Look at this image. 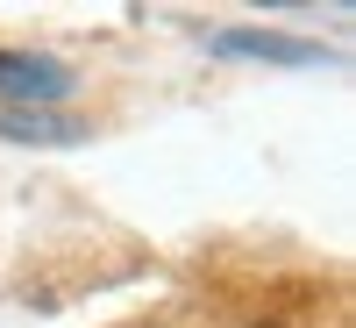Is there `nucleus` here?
<instances>
[{
  "instance_id": "obj_1",
  "label": "nucleus",
  "mask_w": 356,
  "mask_h": 328,
  "mask_svg": "<svg viewBox=\"0 0 356 328\" xmlns=\"http://www.w3.org/2000/svg\"><path fill=\"white\" fill-rule=\"evenodd\" d=\"M0 93H15V107H36V100H65V93H72V72L57 65V57L0 50Z\"/></svg>"
},
{
  "instance_id": "obj_2",
  "label": "nucleus",
  "mask_w": 356,
  "mask_h": 328,
  "mask_svg": "<svg viewBox=\"0 0 356 328\" xmlns=\"http://www.w3.org/2000/svg\"><path fill=\"white\" fill-rule=\"evenodd\" d=\"M214 50H228V57H271V65H321L314 43L271 36V29H228V36H214Z\"/></svg>"
},
{
  "instance_id": "obj_3",
  "label": "nucleus",
  "mask_w": 356,
  "mask_h": 328,
  "mask_svg": "<svg viewBox=\"0 0 356 328\" xmlns=\"http://www.w3.org/2000/svg\"><path fill=\"white\" fill-rule=\"evenodd\" d=\"M0 129L15 143H79V122H65L50 107H0Z\"/></svg>"
}]
</instances>
